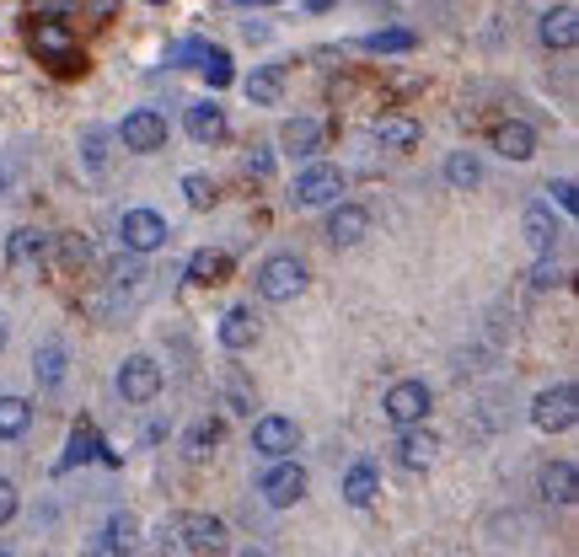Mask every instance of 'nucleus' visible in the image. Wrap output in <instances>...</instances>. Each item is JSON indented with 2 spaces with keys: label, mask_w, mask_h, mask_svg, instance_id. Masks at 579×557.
I'll return each instance as SVG.
<instances>
[{
  "label": "nucleus",
  "mask_w": 579,
  "mask_h": 557,
  "mask_svg": "<svg viewBox=\"0 0 579 557\" xmlns=\"http://www.w3.org/2000/svg\"><path fill=\"white\" fill-rule=\"evenodd\" d=\"M59 252H65V263H86V258H91L86 237H65V241H59Z\"/></svg>",
  "instance_id": "40"
},
{
  "label": "nucleus",
  "mask_w": 579,
  "mask_h": 557,
  "mask_svg": "<svg viewBox=\"0 0 579 557\" xmlns=\"http://www.w3.org/2000/svg\"><path fill=\"white\" fill-rule=\"evenodd\" d=\"M371 134L386 145V151H414L418 140H424V129H418L408 113H375L371 119Z\"/></svg>",
  "instance_id": "16"
},
{
  "label": "nucleus",
  "mask_w": 579,
  "mask_h": 557,
  "mask_svg": "<svg viewBox=\"0 0 579 557\" xmlns=\"http://www.w3.org/2000/svg\"><path fill=\"white\" fill-rule=\"evenodd\" d=\"M564 284V269L553 263V258H537V269H532V290H558Z\"/></svg>",
  "instance_id": "37"
},
{
  "label": "nucleus",
  "mask_w": 579,
  "mask_h": 557,
  "mask_svg": "<svg viewBox=\"0 0 579 557\" xmlns=\"http://www.w3.org/2000/svg\"><path fill=\"white\" fill-rule=\"evenodd\" d=\"M274 172V151L269 145H252L248 151V177H269Z\"/></svg>",
  "instance_id": "39"
},
{
  "label": "nucleus",
  "mask_w": 579,
  "mask_h": 557,
  "mask_svg": "<svg viewBox=\"0 0 579 557\" xmlns=\"http://www.w3.org/2000/svg\"><path fill=\"white\" fill-rule=\"evenodd\" d=\"M532 424H537L542 435H564V429H575L579 424V392L569 386V381H558V386L537 392V402H532Z\"/></svg>",
  "instance_id": "2"
},
{
  "label": "nucleus",
  "mask_w": 579,
  "mask_h": 557,
  "mask_svg": "<svg viewBox=\"0 0 579 557\" xmlns=\"http://www.w3.org/2000/svg\"><path fill=\"white\" fill-rule=\"evenodd\" d=\"M258 493L274 504V510H290V504H301L306 499V467L301 461H274L263 482H258Z\"/></svg>",
  "instance_id": "9"
},
{
  "label": "nucleus",
  "mask_w": 579,
  "mask_h": 557,
  "mask_svg": "<svg viewBox=\"0 0 579 557\" xmlns=\"http://www.w3.org/2000/svg\"><path fill=\"white\" fill-rule=\"evenodd\" d=\"M248 97L252 108H274L285 97V65H258L248 76Z\"/></svg>",
  "instance_id": "24"
},
{
  "label": "nucleus",
  "mask_w": 579,
  "mask_h": 557,
  "mask_svg": "<svg viewBox=\"0 0 579 557\" xmlns=\"http://www.w3.org/2000/svg\"><path fill=\"white\" fill-rule=\"evenodd\" d=\"M231 278V252H220V247H199L194 258H188V284H226Z\"/></svg>",
  "instance_id": "22"
},
{
  "label": "nucleus",
  "mask_w": 579,
  "mask_h": 557,
  "mask_svg": "<svg viewBox=\"0 0 579 557\" xmlns=\"http://www.w3.org/2000/svg\"><path fill=\"white\" fill-rule=\"evenodd\" d=\"M375 493H381L375 467H371V461H354V467H349V478H343V499H349L354 510H365V504H375Z\"/></svg>",
  "instance_id": "26"
},
{
  "label": "nucleus",
  "mask_w": 579,
  "mask_h": 557,
  "mask_svg": "<svg viewBox=\"0 0 579 557\" xmlns=\"http://www.w3.org/2000/svg\"><path fill=\"white\" fill-rule=\"evenodd\" d=\"M11 515H17V482L0 478V525H6Z\"/></svg>",
  "instance_id": "41"
},
{
  "label": "nucleus",
  "mask_w": 579,
  "mask_h": 557,
  "mask_svg": "<svg viewBox=\"0 0 579 557\" xmlns=\"http://www.w3.org/2000/svg\"><path fill=\"white\" fill-rule=\"evenodd\" d=\"M188 461H205V456H215V445H220V424L215 418H199L194 429H188Z\"/></svg>",
  "instance_id": "32"
},
{
  "label": "nucleus",
  "mask_w": 579,
  "mask_h": 557,
  "mask_svg": "<svg viewBox=\"0 0 579 557\" xmlns=\"http://www.w3.org/2000/svg\"><path fill=\"white\" fill-rule=\"evenodd\" d=\"M365 237H371V209L365 204H332V215H328L332 247H360Z\"/></svg>",
  "instance_id": "13"
},
{
  "label": "nucleus",
  "mask_w": 579,
  "mask_h": 557,
  "mask_svg": "<svg viewBox=\"0 0 579 557\" xmlns=\"http://www.w3.org/2000/svg\"><path fill=\"white\" fill-rule=\"evenodd\" d=\"M177 536H183L188 553H205V557H220L226 547H231L226 520H215V515H183L177 520Z\"/></svg>",
  "instance_id": "10"
},
{
  "label": "nucleus",
  "mask_w": 579,
  "mask_h": 557,
  "mask_svg": "<svg viewBox=\"0 0 579 557\" xmlns=\"http://www.w3.org/2000/svg\"><path fill=\"white\" fill-rule=\"evenodd\" d=\"M537 39H542V48H553V54L575 48L579 43V11L575 6H547L542 22H537Z\"/></svg>",
  "instance_id": "12"
},
{
  "label": "nucleus",
  "mask_w": 579,
  "mask_h": 557,
  "mask_svg": "<svg viewBox=\"0 0 579 557\" xmlns=\"http://www.w3.org/2000/svg\"><path fill=\"white\" fill-rule=\"evenodd\" d=\"M446 183L461 188V194L478 188V183H483V161L472 156V151H451V161H446Z\"/></svg>",
  "instance_id": "29"
},
{
  "label": "nucleus",
  "mask_w": 579,
  "mask_h": 557,
  "mask_svg": "<svg viewBox=\"0 0 579 557\" xmlns=\"http://www.w3.org/2000/svg\"><path fill=\"white\" fill-rule=\"evenodd\" d=\"M414 33H408V28H386V33H371V39H365V48H371V54H408V48H414Z\"/></svg>",
  "instance_id": "34"
},
{
  "label": "nucleus",
  "mask_w": 579,
  "mask_h": 557,
  "mask_svg": "<svg viewBox=\"0 0 579 557\" xmlns=\"http://www.w3.org/2000/svg\"><path fill=\"white\" fill-rule=\"evenodd\" d=\"M252 6H274V0H252Z\"/></svg>",
  "instance_id": "47"
},
{
  "label": "nucleus",
  "mask_w": 579,
  "mask_h": 557,
  "mask_svg": "<svg viewBox=\"0 0 579 557\" xmlns=\"http://www.w3.org/2000/svg\"><path fill=\"white\" fill-rule=\"evenodd\" d=\"M435 456H440V439H435V429H403L397 435V467L403 472H424V467H435Z\"/></svg>",
  "instance_id": "14"
},
{
  "label": "nucleus",
  "mask_w": 579,
  "mask_h": 557,
  "mask_svg": "<svg viewBox=\"0 0 579 557\" xmlns=\"http://www.w3.org/2000/svg\"><path fill=\"white\" fill-rule=\"evenodd\" d=\"M226 402H231V413H252V392H248V381H242V375H231V381H226Z\"/></svg>",
  "instance_id": "38"
},
{
  "label": "nucleus",
  "mask_w": 579,
  "mask_h": 557,
  "mask_svg": "<svg viewBox=\"0 0 579 557\" xmlns=\"http://www.w3.org/2000/svg\"><path fill=\"white\" fill-rule=\"evenodd\" d=\"M33 54H39V59H48L54 70H76L81 43H76V33H70V22L43 17V22H33Z\"/></svg>",
  "instance_id": "5"
},
{
  "label": "nucleus",
  "mask_w": 579,
  "mask_h": 557,
  "mask_svg": "<svg viewBox=\"0 0 579 557\" xmlns=\"http://www.w3.org/2000/svg\"><path fill=\"white\" fill-rule=\"evenodd\" d=\"M33 424V402L28 397H0V439H22Z\"/></svg>",
  "instance_id": "28"
},
{
  "label": "nucleus",
  "mask_w": 579,
  "mask_h": 557,
  "mask_svg": "<svg viewBox=\"0 0 579 557\" xmlns=\"http://www.w3.org/2000/svg\"><path fill=\"white\" fill-rule=\"evenodd\" d=\"M6 188H11V172H6V166H0V199H6Z\"/></svg>",
  "instance_id": "45"
},
{
  "label": "nucleus",
  "mask_w": 579,
  "mask_h": 557,
  "mask_svg": "<svg viewBox=\"0 0 579 557\" xmlns=\"http://www.w3.org/2000/svg\"><path fill=\"white\" fill-rule=\"evenodd\" d=\"M0 557H11V553H6V547H0Z\"/></svg>",
  "instance_id": "48"
},
{
  "label": "nucleus",
  "mask_w": 579,
  "mask_h": 557,
  "mask_svg": "<svg viewBox=\"0 0 579 557\" xmlns=\"http://www.w3.org/2000/svg\"><path fill=\"white\" fill-rule=\"evenodd\" d=\"M338 0H306V11H332Z\"/></svg>",
  "instance_id": "44"
},
{
  "label": "nucleus",
  "mask_w": 579,
  "mask_h": 557,
  "mask_svg": "<svg viewBox=\"0 0 579 557\" xmlns=\"http://www.w3.org/2000/svg\"><path fill=\"white\" fill-rule=\"evenodd\" d=\"M301 290H306V263H301L295 252L263 258V269H258V295H263L269 306H290Z\"/></svg>",
  "instance_id": "1"
},
{
  "label": "nucleus",
  "mask_w": 579,
  "mask_h": 557,
  "mask_svg": "<svg viewBox=\"0 0 579 557\" xmlns=\"http://www.w3.org/2000/svg\"><path fill=\"white\" fill-rule=\"evenodd\" d=\"M183 199L194 204V209H215L220 188H215V177H205V172H188V177H183Z\"/></svg>",
  "instance_id": "33"
},
{
  "label": "nucleus",
  "mask_w": 579,
  "mask_h": 557,
  "mask_svg": "<svg viewBox=\"0 0 579 557\" xmlns=\"http://www.w3.org/2000/svg\"><path fill=\"white\" fill-rule=\"evenodd\" d=\"M102 445L91 435V424H76V435H70V456H65V467H76V461H91Z\"/></svg>",
  "instance_id": "35"
},
{
  "label": "nucleus",
  "mask_w": 579,
  "mask_h": 557,
  "mask_svg": "<svg viewBox=\"0 0 579 557\" xmlns=\"http://www.w3.org/2000/svg\"><path fill=\"white\" fill-rule=\"evenodd\" d=\"M33 11H39V17H54V22H59L65 11H76V0H33Z\"/></svg>",
  "instance_id": "42"
},
{
  "label": "nucleus",
  "mask_w": 579,
  "mask_h": 557,
  "mask_svg": "<svg viewBox=\"0 0 579 557\" xmlns=\"http://www.w3.org/2000/svg\"><path fill=\"white\" fill-rule=\"evenodd\" d=\"M119 241H124V252L145 258V252H162L166 241H172V226H166L156 209H124V220H119Z\"/></svg>",
  "instance_id": "4"
},
{
  "label": "nucleus",
  "mask_w": 579,
  "mask_h": 557,
  "mask_svg": "<svg viewBox=\"0 0 579 557\" xmlns=\"http://www.w3.org/2000/svg\"><path fill=\"white\" fill-rule=\"evenodd\" d=\"M494 151L504 161H532V156H537V129H532L526 119L494 123Z\"/></svg>",
  "instance_id": "15"
},
{
  "label": "nucleus",
  "mask_w": 579,
  "mask_h": 557,
  "mask_svg": "<svg viewBox=\"0 0 579 557\" xmlns=\"http://www.w3.org/2000/svg\"><path fill=\"white\" fill-rule=\"evenodd\" d=\"M547 194H553V199H547V204H558L564 215H575V209H579V188H575V183H569V177H558V183H547Z\"/></svg>",
  "instance_id": "36"
},
{
  "label": "nucleus",
  "mask_w": 579,
  "mask_h": 557,
  "mask_svg": "<svg viewBox=\"0 0 579 557\" xmlns=\"http://www.w3.org/2000/svg\"><path fill=\"white\" fill-rule=\"evenodd\" d=\"M295 445H301V429H295L290 418H280V413H269V418L252 424V450L269 456V461H290Z\"/></svg>",
  "instance_id": "11"
},
{
  "label": "nucleus",
  "mask_w": 579,
  "mask_h": 557,
  "mask_svg": "<svg viewBox=\"0 0 579 557\" xmlns=\"http://www.w3.org/2000/svg\"><path fill=\"white\" fill-rule=\"evenodd\" d=\"M6 338H11V321L0 317V349H6Z\"/></svg>",
  "instance_id": "46"
},
{
  "label": "nucleus",
  "mask_w": 579,
  "mask_h": 557,
  "mask_svg": "<svg viewBox=\"0 0 579 557\" xmlns=\"http://www.w3.org/2000/svg\"><path fill=\"white\" fill-rule=\"evenodd\" d=\"M119 397L134 402V407H145V402L162 397V364L151 354H129L119 364Z\"/></svg>",
  "instance_id": "7"
},
{
  "label": "nucleus",
  "mask_w": 579,
  "mask_h": 557,
  "mask_svg": "<svg viewBox=\"0 0 579 557\" xmlns=\"http://www.w3.org/2000/svg\"><path fill=\"white\" fill-rule=\"evenodd\" d=\"M280 145H285V156L312 161L317 151H323V123H317V119H285V129H280Z\"/></svg>",
  "instance_id": "20"
},
{
  "label": "nucleus",
  "mask_w": 579,
  "mask_h": 557,
  "mask_svg": "<svg viewBox=\"0 0 579 557\" xmlns=\"http://www.w3.org/2000/svg\"><path fill=\"white\" fill-rule=\"evenodd\" d=\"M558 220H553V204L537 199V204H526V241L537 247L542 258H553V247H558Z\"/></svg>",
  "instance_id": "21"
},
{
  "label": "nucleus",
  "mask_w": 579,
  "mask_h": 557,
  "mask_svg": "<svg viewBox=\"0 0 579 557\" xmlns=\"http://www.w3.org/2000/svg\"><path fill=\"white\" fill-rule=\"evenodd\" d=\"M542 499L547 504H558V510H569L579 499V478H575V461H547L542 467Z\"/></svg>",
  "instance_id": "19"
},
{
  "label": "nucleus",
  "mask_w": 579,
  "mask_h": 557,
  "mask_svg": "<svg viewBox=\"0 0 579 557\" xmlns=\"http://www.w3.org/2000/svg\"><path fill=\"white\" fill-rule=\"evenodd\" d=\"M81 6H86V17H97V22H108L119 11V0H81Z\"/></svg>",
  "instance_id": "43"
},
{
  "label": "nucleus",
  "mask_w": 579,
  "mask_h": 557,
  "mask_svg": "<svg viewBox=\"0 0 579 557\" xmlns=\"http://www.w3.org/2000/svg\"><path fill=\"white\" fill-rule=\"evenodd\" d=\"M194 65L205 70L209 91H220V86H231V80H237V70H231V54H226L220 43H199V48H194Z\"/></svg>",
  "instance_id": "25"
},
{
  "label": "nucleus",
  "mask_w": 579,
  "mask_h": 557,
  "mask_svg": "<svg viewBox=\"0 0 579 557\" xmlns=\"http://www.w3.org/2000/svg\"><path fill=\"white\" fill-rule=\"evenodd\" d=\"M108 145H113V129H81V166L86 172H102L108 166Z\"/></svg>",
  "instance_id": "31"
},
{
  "label": "nucleus",
  "mask_w": 579,
  "mask_h": 557,
  "mask_svg": "<svg viewBox=\"0 0 579 557\" xmlns=\"http://www.w3.org/2000/svg\"><path fill=\"white\" fill-rule=\"evenodd\" d=\"M183 123H188V140H199V145H215V140H226V108L220 102H188V113H183Z\"/></svg>",
  "instance_id": "17"
},
{
  "label": "nucleus",
  "mask_w": 579,
  "mask_h": 557,
  "mask_svg": "<svg viewBox=\"0 0 579 557\" xmlns=\"http://www.w3.org/2000/svg\"><path fill=\"white\" fill-rule=\"evenodd\" d=\"M43 258H48V237H43V231H33V226L11 231V241H6V263H11V269H33Z\"/></svg>",
  "instance_id": "23"
},
{
  "label": "nucleus",
  "mask_w": 579,
  "mask_h": 557,
  "mask_svg": "<svg viewBox=\"0 0 579 557\" xmlns=\"http://www.w3.org/2000/svg\"><path fill=\"white\" fill-rule=\"evenodd\" d=\"M33 375H39L43 392H54L65 381V343H43L39 359H33Z\"/></svg>",
  "instance_id": "30"
},
{
  "label": "nucleus",
  "mask_w": 579,
  "mask_h": 557,
  "mask_svg": "<svg viewBox=\"0 0 579 557\" xmlns=\"http://www.w3.org/2000/svg\"><path fill=\"white\" fill-rule=\"evenodd\" d=\"M108 553H113V557H134V553H140V520L129 515V510H119V515L108 520Z\"/></svg>",
  "instance_id": "27"
},
{
  "label": "nucleus",
  "mask_w": 579,
  "mask_h": 557,
  "mask_svg": "<svg viewBox=\"0 0 579 557\" xmlns=\"http://www.w3.org/2000/svg\"><path fill=\"white\" fill-rule=\"evenodd\" d=\"M156 6H162V0H156Z\"/></svg>",
  "instance_id": "49"
},
{
  "label": "nucleus",
  "mask_w": 579,
  "mask_h": 557,
  "mask_svg": "<svg viewBox=\"0 0 579 557\" xmlns=\"http://www.w3.org/2000/svg\"><path fill=\"white\" fill-rule=\"evenodd\" d=\"M113 140H119L124 151H134V156H156V151H166V119L156 108H134V113H124V123L113 129Z\"/></svg>",
  "instance_id": "3"
},
{
  "label": "nucleus",
  "mask_w": 579,
  "mask_h": 557,
  "mask_svg": "<svg viewBox=\"0 0 579 557\" xmlns=\"http://www.w3.org/2000/svg\"><path fill=\"white\" fill-rule=\"evenodd\" d=\"M215 332H220V349H231V354L252 349V343H258V317H252V306H231Z\"/></svg>",
  "instance_id": "18"
},
{
  "label": "nucleus",
  "mask_w": 579,
  "mask_h": 557,
  "mask_svg": "<svg viewBox=\"0 0 579 557\" xmlns=\"http://www.w3.org/2000/svg\"><path fill=\"white\" fill-rule=\"evenodd\" d=\"M343 172L338 166H323V161H312L301 177H295V188H290V199L295 209H323V204H343Z\"/></svg>",
  "instance_id": "6"
},
{
  "label": "nucleus",
  "mask_w": 579,
  "mask_h": 557,
  "mask_svg": "<svg viewBox=\"0 0 579 557\" xmlns=\"http://www.w3.org/2000/svg\"><path fill=\"white\" fill-rule=\"evenodd\" d=\"M429 386L424 381H397L392 392H386V402H381V413L397 424V429H418L424 418H429Z\"/></svg>",
  "instance_id": "8"
}]
</instances>
